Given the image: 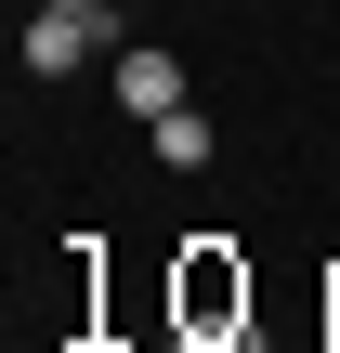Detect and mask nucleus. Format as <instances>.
Instances as JSON below:
<instances>
[{
  "mask_svg": "<svg viewBox=\"0 0 340 353\" xmlns=\"http://www.w3.org/2000/svg\"><path fill=\"white\" fill-rule=\"evenodd\" d=\"M105 39H118V13H52V0H39V13H26V79H79Z\"/></svg>",
  "mask_w": 340,
  "mask_h": 353,
  "instance_id": "nucleus-1",
  "label": "nucleus"
},
{
  "mask_svg": "<svg viewBox=\"0 0 340 353\" xmlns=\"http://www.w3.org/2000/svg\"><path fill=\"white\" fill-rule=\"evenodd\" d=\"M118 105L157 131V118H170V105H197V92H183V65H170L157 39H131V52H118Z\"/></svg>",
  "mask_w": 340,
  "mask_h": 353,
  "instance_id": "nucleus-2",
  "label": "nucleus"
},
{
  "mask_svg": "<svg viewBox=\"0 0 340 353\" xmlns=\"http://www.w3.org/2000/svg\"><path fill=\"white\" fill-rule=\"evenodd\" d=\"M144 144H157V157H170V170H210V144H223V131H210V118H197V105H170V118H157V131H144Z\"/></svg>",
  "mask_w": 340,
  "mask_h": 353,
  "instance_id": "nucleus-3",
  "label": "nucleus"
},
{
  "mask_svg": "<svg viewBox=\"0 0 340 353\" xmlns=\"http://www.w3.org/2000/svg\"><path fill=\"white\" fill-rule=\"evenodd\" d=\"M52 13H105V0H52Z\"/></svg>",
  "mask_w": 340,
  "mask_h": 353,
  "instance_id": "nucleus-4",
  "label": "nucleus"
},
{
  "mask_svg": "<svg viewBox=\"0 0 340 353\" xmlns=\"http://www.w3.org/2000/svg\"><path fill=\"white\" fill-rule=\"evenodd\" d=\"M92 353H105V341H92Z\"/></svg>",
  "mask_w": 340,
  "mask_h": 353,
  "instance_id": "nucleus-5",
  "label": "nucleus"
}]
</instances>
